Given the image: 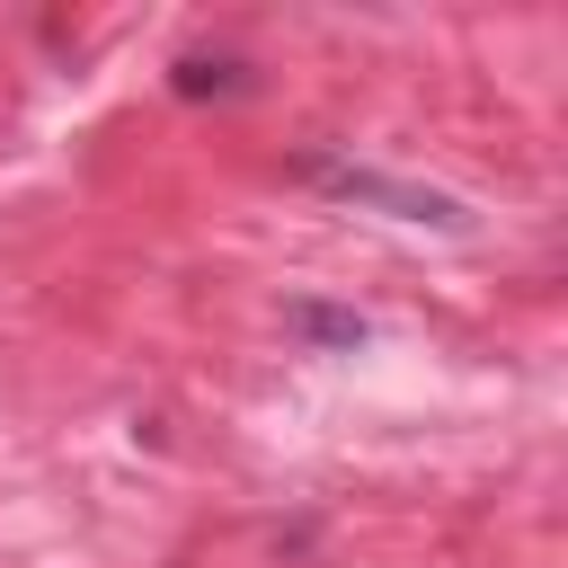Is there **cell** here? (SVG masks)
<instances>
[{
    "label": "cell",
    "instance_id": "cell-1",
    "mask_svg": "<svg viewBox=\"0 0 568 568\" xmlns=\"http://www.w3.org/2000/svg\"><path fill=\"white\" fill-rule=\"evenodd\" d=\"M302 178H311V186H328L337 204H373V213H390V222L470 231L462 195H444V186H417V178H382V169H346V160H302Z\"/></svg>",
    "mask_w": 568,
    "mask_h": 568
},
{
    "label": "cell",
    "instance_id": "cell-2",
    "mask_svg": "<svg viewBox=\"0 0 568 568\" xmlns=\"http://www.w3.org/2000/svg\"><path fill=\"white\" fill-rule=\"evenodd\" d=\"M284 328H293L302 346H328V355H355V346L373 337L355 311H328V302H284Z\"/></svg>",
    "mask_w": 568,
    "mask_h": 568
},
{
    "label": "cell",
    "instance_id": "cell-3",
    "mask_svg": "<svg viewBox=\"0 0 568 568\" xmlns=\"http://www.w3.org/2000/svg\"><path fill=\"white\" fill-rule=\"evenodd\" d=\"M169 89H178V98H240V89H248V62H240V53H186V62L169 71Z\"/></svg>",
    "mask_w": 568,
    "mask_h": 568
}]
</instances>
